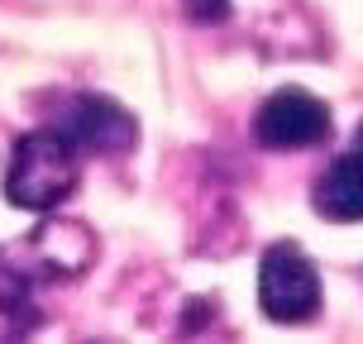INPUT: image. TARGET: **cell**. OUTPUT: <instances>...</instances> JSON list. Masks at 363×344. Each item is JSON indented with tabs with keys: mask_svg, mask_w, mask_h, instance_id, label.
Here are the masks:
<instances>
[{
	"mask_svg": "<svg viewBox=\"0 0 363 344\" xmlns=\"http://www.w3.org/2000/svg\"><path fill=\"white\" fill-rule=\"evenodd\" d=\"M82 177V148L62 129H34L24 134L5 167V196L19 211H53L72 196Z\"/></svg>",
	"mask_w": 363,
	"mask_h": 344,
	"instance_id": "cell-1",
	"label": "cell"
},
{
	"mask_svg": "<svg viewBox=\"0 0 363 344\" xmlns=\"http://www.w3.org/2000/svg\"><path fill=\"white\" fill-rule=\"evenodd\" d=\"M258 306L277 326H301L320 306V277L296 244H272L258 263Z\"/></svg>",
	"mask_w": 363,
	"mask_h": 344,
	"instance_id": "cell-2",
	"label": "cell"
},
{
	"mask_svg": "<svg viewBox=\"0 0 363 344\" xmlns=\"http://www.w3.org/2000/svg\"><path fill=\"white\" fill-rule=\"evenodd\" d=\"M254 134H258V144H268V148H311L330 134V115L311 91L287 87L263 101Z\"/></svg>",
	"mask_w": 363,
	"mask_h": 344,
	"instance_id": "cell-3",
	"label": "cell"
},
{
	"mask_svg": "<svg viewBox=\"0 0 363 344\" xmlns=\"http://www.w3.org/2000/svg\"><path fill=\"white\" fill-rule=\"evenodd\" d=\"M57 129L82 153H125L139 139V125L115 101H106V96H77L72 106L62 110V125Z\"/></svg>",
	"mask_w": 363,
	"mask_h": 344,
	"instance_id": "cell-4",
	"label": "cell"
},
{
	"mask_svg": "<svg viewBox=\"0 0 363 344\" xmlns=\"http://www.w3.org/2000/svg\"><path fill=\"white\" fill-rule=\"evenodd\" d=\"M315 211L325 220H340V225H354L363 220V153H345L325 167V177L315 182Z\"/></svg>",
	"mask_w": 363,
	"mask_h": 344,
	"instance_id": "cell-5",
	"label": "cell"
},
{
	"mask_svg": "<svg viewBox=\"0 0 363 344\" xmlns=\"http://www.w3.org/2000/svg\"><path fill=\"white\" fill-rule=\"evenodd\" d=\"M77 230H82L77 220H53V225H43V230H38L34 249H48V263H53V268H62V272H82V268H86V258H91V239H86V244H72V249H67V239H72Z\"/></svg>",
	"mask_w": 363,
	"mask_h": 344,
	"instance_id": "cell-6",
	"label": "cell"
},
{
	"mask_svg": "<svg viewBox=\"0 0 363 344\" xmlns=\"http://www.w3.org/2000/svg\"><path fill=\"white\" fill-rule=\"evenodd\" d=\"M182 5H186L191 19H206V24L211 19H225V10H230V0H182Z\"/></svg>",
	"mask_w": 363,
	"mask_h": 344,
	"instance_id": "cell-7",
	"label": "cell"
},
{
	"mask_svg": "<svg viewBox=\"0 0 363 344\" xmlns=\"http://www.w3.org/2000/svg\"><path fill=\"white\" fill-rule=\"evenodd\" d=\"M354 148H359V153H363V125H359V134H354Z\"/></svg>",
	"mask_w": 363,
	"mask_h": 344,
	"instance_id": "cell-8",
	"label": "cell"
}]
</instances>
